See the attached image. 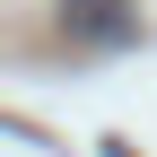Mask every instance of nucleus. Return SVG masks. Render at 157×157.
<instances>
[{
	"label": "nucleus",
	"instance_id": "nucleus-1",
	"mask_svg": "<svg viewBox=\"0 0 157 157\" xmlns=\"http://www.w3.org/2000/svg\"><path fill=\"white\" fill-rule=\"evenodd\" d=\"M61 35L87 52H122L140 44V0H61Z\"/></svg>",
	"mask_w": 157,
	"mask_h": 157
},
{
	"label": "nucleus",
	"instance_id": "nucleus-2",
	"mask_svg": "<svg viewBox=\"0 0 157 157\" xmlns=\"http://www.w3.org/2000/svg\"><path fill=\"white\" fill-rule=\"evenodd\" d=\"M105 157H140V148H131V140H105Z\"/></svg>",
	"mask_w": 157,
	"mask_h": 157
}]
</instances>
